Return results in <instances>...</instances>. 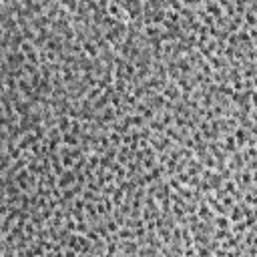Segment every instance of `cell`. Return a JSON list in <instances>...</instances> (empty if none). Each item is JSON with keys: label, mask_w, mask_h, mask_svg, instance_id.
I'll return each mask as SVG.
<instances>
[{"label": "cell", "mask_w": 257, "mask_h": 257, "mask_svg": "<svg viewBox=\"0 0 257 257\" xmlns=\"http://www.w3.org/2000/svg\"><path fill=\"white\" fill-rule=\"evenodd\" d=\"M217 225H219L221 229H225V227H229V219H221V217H219V219H217Z\"/></svg>", "instance_id": "obj_1"}]
</instances>
